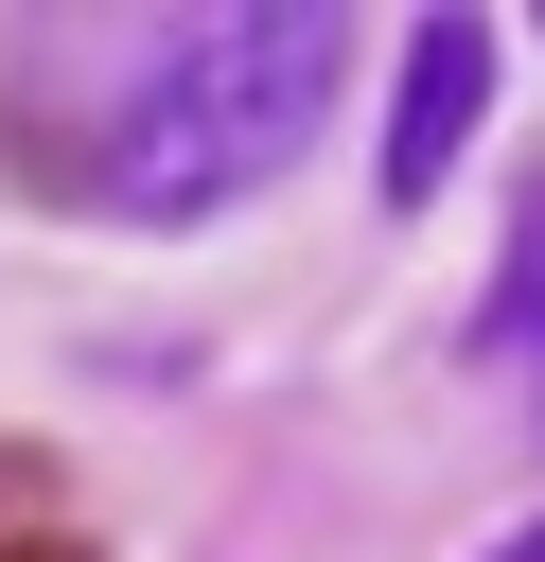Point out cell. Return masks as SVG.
Returning <instances> with one entry per match:
<instances>
[{
	"label": "cell",
	"mask_w": 545,
	"mask_h": 562,
	"mask_svg": "<svg viewBox=\"0 0 545 562\" xmlns=\"http://www.w3.org/2000/svg\"><path fill=\"white\" fill-rule=\"evenodd\" d=\"M475 105H492V18H422V35H404V105H387V211H422V193L457 176Z\"/></svg>",
	"instance_id": "cell-2"
},
{
	"label": "cell",
	"mask_w": 545,
	"mask_h": 562,
	"mask_svg": "<svg viewBox=\"0 0 545 562\" xmlns=\"http://www.w3.org/2000/svg\"><path fill=\"white\" fill-rule=\"evenodd\" d=\"M492 562H545V527H527V544H492Z\"/></svg>",
	"instance_id": "cell-3"
},
{
	"label": "cell",
	"mask_w": 545,
	"mask_h": 562,
	"mask_svg": "<svg viewBox=\"0 0 545 562\" xmlns=\"http://www.w3.org/2000/svg\"><path fill=\"white\" fill-rule=\"evenodd\" d=\"M316 88H334V18L299 0V18H193L141 88H123V123H105V211H229V193H264L281 158H299V123H316Z\"/></svg>",
	"instance_id": "cell-1"
}]
</instances>
